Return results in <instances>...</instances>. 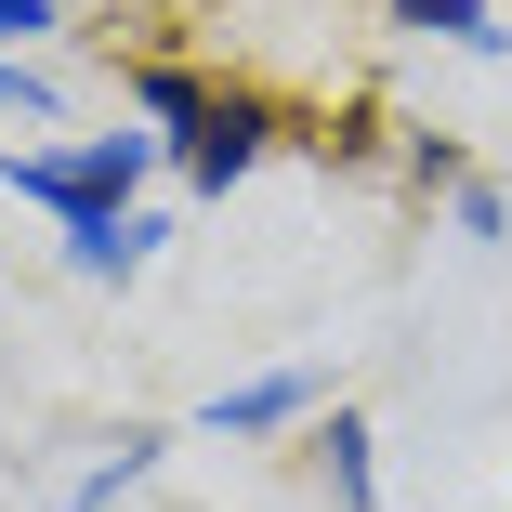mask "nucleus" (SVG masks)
I'll return each instance as SVG.
<instances>
[{
    "label": "nucleus",
    "instance_id": "obj_3",
    "mask_svg": "<svg viewBox=\"0 0 512 512\" xmlns=\"http://www.w3.org/2000/svg\"><path fill=\"white\" fill-rule=\"evenodd\" d=\"M302 407H316V381H302V368H263V381L211 394V434H276V421H302Z\"/></svg>",
    "mask_w": 512,
    "mask_h": 512
},
{
    "label": "nucleus",
    "instance_id": "obj_4",
    "mask_svg": "<svg viewBox=\"0 0 512 512\" xmlns=\"http://www.w3.org/2000/svg\"><path fill=\"white\" fill-rule=\"evenodd\" d=\"M145 250H158V224H145V211H106V224H66V263H79V276H132Z\"/></svg>",
    "mask_w": 512,
    "mask_h": 512
},
{
    "label": "nucleus",
    "instance_id": "obj_6",
    "mask_svg": "<svg viewBox=\"0 0 512 512\" xmlns=\"http://www.w3.org/2000/svg\"><path fill=\"white\" fill-rule=\"evenodd\" d=\"M132 92H145V119H171V132H197V119H211V92H197L184 66H145Z\"/></svg>",
    "mask_w": 512,
    "mask_h": 512
},
{
    "label": "nucleus",
    "instance_id": "obj_1",
    "mask_svg": "<svg viewBox=\"0 0 512 512\" xmlns=\"http://www.w3.org/2000/svg\"><path fill=\"white\" fill-rule=\"evenodd\" d=\"M145 171H158V132H92V145H27V158H0V184L40 197V211H66V224L132 211Z\"/></svg>",
    "mask_w": 512,
    "mask_h": 512
},
{
    "label": "nucleus",
    "instance_id": "obj_2",
    "mask_svg": "<svg viewBox=\"0 0 512 512\" xmlns=\"http://www.w3.org/2000/svg\"><path fill=\"white\" fill-rule=\"evenodd\" d=\"M263 132H276V119H263V92H211V119L184 132V171H197V184L224 197V184H237V171L263 158Z\"/></svg>",
    "mask_w": 512,
    "mask_h": 512
},
{
    "label": "nucleus",
    "instance_id": "obj_8",
    "mask_svg": "<svg viewBox=\"0 0 512 512\" xmlns=\"http://www.w3.org/2000/svg\"><path fill=\"white\" fill-rule=\"evenodd\" d=\"M0 119H53V79H27L14 53H0Z\"/></svg>",
    "mask_w": 512,
    "mask_h": 512
},
{
    "label": "nucleus",
    "instance_id": "obj_9",
    "mask_svg": "<svg viewBox=\"0 0 512 512\" xmlns=\"http://www.w3.org/2000/svg\"><path fill=\"white\" fill-rule=\"evenodd\" d=\"M53 27V0H0V53H14V40H40Z\"/></svg>",
    "mask_w": 512,
    "mask_h": 512
},
{
    "label": "nucleus",
    "instance_id": "obj_5",
    "mask_svg": "<svg viewBox=\"0 0 512 512\" xmlns=\"http://www.w3.org/2000/svg\"><path fill=\"white\" fill-rule=\"evenodd\" d=\"M394 27H434V40H473V53H499V14H486V0H394Z\"/></svg>",
    "mask_w": 512,
    "mask_h": 512
},
{
    "label": "nucleus",
    "instance_id": "obj_7",
    "mask_svg": "<svg viewBox=\"0 0 512 512\" xmlns=\"http://www.w3.org/2000/svg\"><path fill=\"white\" fill-rule=\"evenodd\" d=\"M329 486L368 512V486H381V460H368V421H329Z\"/></svg>",
    "mask_w": 512,
    "mask_h": 512
}]
</instances>
